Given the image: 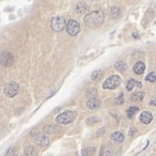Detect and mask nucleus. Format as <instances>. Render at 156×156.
Segmentation results:
<instances>
[{
    "mask_svg": "<svg viewBox=\"0 0 156 156\" xmlns=\"http://www.w3.org/2000/svg\"><path fill=\"white\" fill-rule=\"evenodd\" d=\"M104 13L102 11H93L91 13L87 14L83 18V23L86 24V26L90 28H95V27L101 26L104 23Z\"/></svg>",
    "mask_w": 156,
    "mask_h": 156,
    "instance_id": "nucleus-1",
    "label": "nucleus"
},
{
    "mask_svg": "<svg viewBox=\"0 0 156 156\" xmlns=\"http://www.w3.org/2000/svg\"><path fill=\"white\" fill-rule=\"evenodd\" d=\"M77 112L76 111H72V110H67L64 112L60 113L59 116L56 118V122L58 124H69V123L73 122L76 119Z\"/></svg>",
    "mask_w": 156,
    "mask_h": 156,
    "instance_id": "nucleus-2",
    "label": "nucleus"
},
{
    "mask_svg": "<svg viewBox=\"0 0 156 156\" xmlns=\"http://www.w3.org/2000/svg\"><path fill=\"white\" fill-rule=\"evenodd\" d=\"M67 26V21L62 16H56L53 17L50 21V27L55 32H61Z\"/></svg>",
    "mask_w": 156,
    "mask_h": 156,
    "instance_id": "nucleus-3",
    "label": "nucleus"
},
{
    "mask_svg": "<svg viewBox=\"0 0 156 156\" xmlns=\"http://www.w3.org/2000/svg\"><path fill=\"white\" fill-rule=\"evenodd\" d=\"M120 83H121V77L119 75H112L105 80V83H103V88L107 90H113L118 88Z\"/></svg>",
    "mask_w": 156,
    "mask_h": 156,
    "instance_id": "nucleus-4",
    "label": "nucleus"
},
{
    "mask_svg": "<svg viewBox=\"0 0 156 156\" xmlns=\"http://www.w3.org/2000/svg\"><path fill=\"white\" fill-rule=\"evenodd\" d=\"M18 92H19V86L15 81H10L4 87V94L9 97L15 96V95H17Z\"/></svg>",
    "mask_w": 156,
    "mask_h": 156,
    "instance_id": "nucleus-5",
    "label": "nucleus"
},
{
    "mask_svg": "<svg viewBox=\"0 0 156 156\" xmlns=\"http://www.w3.org/2000/svg\"><path fill=\"white\" fill-rule=\"evenodd\" d=\"M67 31L71 37H75V35H77V34L79 33L80 25L76 20H74V19L69 20V23H67Z\"/></svg>",
    "mask_w": 156,
    "mask_h": 156,
    "instance_id": "nucleus-6",
    "label": "nucleus"
},
{
    "mask_svg": "<svg viewBox=\"0 0 156 156\" xmlns=\"http://www.w3.org/2000/svg\"><path fill=\"white\" fill-rule=\"evenodd\" d=\"M14 62V57L13 55L9 51H4L0 55V64L3 67H11Z\"/></svg>",
    "mask_w": 156,
    "mask_h": 156,
    "instance_id": "nucleus-7",
    "label": "nucleus"
},
{
    "mask_svg": "<svg viewBox=\"0 0 156 156\" xmlns=\"http://www.w3.org/2000/svg\"><path fill=\"white\" fill-rule=\"evenodd\" d=\"M33 141H34V143H37V146H41V148H46V146H49V143H50L49 138L47 136H45V135H41V134L34 135Z\"/></svg>",
    "mask_w": 156,
    "mask_h": 156,
    "instance_id": "nucleus-8",
    "label": "nucleus"
},
{
    "mask_svg": "<svg viewBox=\"0 0 156 156\" xmlns=\"http://www.w3.org/2000/svg\"><path fill=\"white\" fill-rule=\"evenodd\" d=\"M101 106V101H98L96 97H90L89 101L87 102V107L91 110H95L100 108Z\"/></svg>",
    "mask_w": 156,
    "mask_h": 156,
    "instance_id": "nucleus-9",
    "label": "nucleus"
},
{
    "mask_svg": "<svg viewBox=\"0 0 156 156\" xmlns=\"http://www.w3.org/2000/svg\"><path fill=\"white\" fill-rule=\"evenodd\" d=\"M152 120H153L152 113L149 112V111H143L141 113V116H140V121L143 124H149V123L152 122Z\"/></svg>",
    "mask_w": 156,
    "mask_h": 156,
    "instance_id": "nucleus-10",
    "label": "nucleus"
},
{
    "mask_svg": "<svg viewBox=\"0 0 156 156\" xmlns=\"http://www.w3.org/2000/svg\"><path fill=\"white\" fill-rule=\"evenodd\" d=\"M144 71H146V65L143 62L139 61V62H137L135 64V67H134V72L137 74V75H141V74L144 73Z\"/></svg>",
    "mask_w": 156,
    "mask_h": 156,
    "instance_id": "nucleus-11",
    "label": "nucleus"
},
{
    "mask_svg": "<svg viewBox=\"0 0 156 156\" xmlns=\"http://www.w3.org/2000/svg\"><path fill=\"white\" fill-rule=\"evenodd\" d=\"M111 139L114 141V142H123V140H124V136L122 135V133H120V132H114V133L111 135Z\"/></svg>",
    "mask_w": 156,
    "mask_h": 156,
    "instance_id": "nucleus-12",
    "label": "nucleus"
},
{
    "mask_svg": "<svg viewBox=\"0 0 156 156\" xmlns=\"http://www.w3.org/2000/svg\"><path fill=\"white\" fill-rule=\"evenodd\" d=\"M110 14H111V18L116 19V18L120 17V15H121V10L118 7H112L111 10H110Z\"/></svg>",
    "mask_w": 156,
    "mask_h": 156,
    "instance_id": "nucleus-13",
    "label": "nucleus"
},
{
    "mask_svg": "<svg viewBox=\"0 0 156 156\" xmlns=\"http://www.w3.org/2000/svg\"><path fill=\"white\" fill-rule=\"evenodd\" d=\"M135 86H138L140 88V87H141V83H140L139 81H135L134 79H130L128 80V83H127V85H126L127 91H132Z\"/></svg>",
    "mask_w": 156,
    "mask_h": 156,
    "instance_id": "nucleus-14",
    "label": "nucleus"
},
{
    "mask_svg": "<svg viewBox=\"0 0 156 156\" xmlns=\"http://www.w3.org/2000/svg\"><path fill=\"white\" fill-rule=\"evenodd\" d=\"M138 111H139V108H138V107H134V106L130 107L126 111V114H127V116H128V119H132Z\"/></svg>",
    "mask_w": 156,
    "mask_h": 156,
    "instance_id": "nucleus-15",
    "label": "nucleus"
},
{
    "mask_svg": "<svg viewBox=\"0 0 156 156\" xmlns=\"http://www.w3.org/2000/svg\"><path fill=\"white\" fill-rule=\"evenodd\" d=\"M144 97V92L140 91V92H136L135 94H133L130 96V100L132 101H141Z\"/></svg>",
    "mask_w": 156,
    "mask_h": 156,
    "instance_id": "nucleus-16",
    "label": "nucleus"
},
{
    "mask_svg": "<svg viewBox=\"0 0 156 156\" xmlns=\"http://www.w3.org/2000/svg\"><path fill=\"white\" fill-rule=\"evenodd\" d=\"M75 10H76L77 13H79V14H83V12H86L87 10V6L86 3H83V2H80V3H78L75 7Z\"/></svg>",
    "mask_w": 156,
    "mask_h": 156,
    "instance_id": "nucleus-17",
    "label": "nucleus"
},
{
    "mask_svg": "<svg viewBox=\"0 0 156 156\" xmlns=\"http://www.w3.org/2000/svg\"><path fill=\"white\" fill-rule=\"evenodd\" d=\"M114 67H116V69L119 71V72H124L125 69H126V65H125V63H124L123 61H118V62H116Z\"/></svg>",
    "mask_w": 156,
    "mask_h": 156,
    "instance_id": "nucleus-18",
    "label": "nucleus"
},
{
    "mask_svg": "<svg viewBox=\"0 0 156 156\" xmlns=\"http://www.w3.org/2000/svg\"><path fill=\"white\" fill-rule=\"evenodd\" d=\"M44 132L47 134H53L57 132V127L53 126V125H46L44 127Z\"/></svg>",
    "mask_w": 156,
    "mask_h": 156,
    "instance_id": "nucleus-19",
    "label": "nucleus"
},
{
    "mask_svg": "<svg viewBox=\"0 0 156 156\" xmlns=\"http://www.w3.org/2000/svg\"><path fill=\"white\" fill-rule=\"evenodd\" d=\"M25 154L26 155H35V149L33 146H27L26 150H25Z\"/></svg>",
    "mask_w": 156,
    "mask_h": 156,
    "instance_id": "nucleus-20",
    "label": "nucleus"
},
{
    "mask_svg": "<svg viewBox=\"0 0 156 156\" xmlns=\"http://www.w3.org/2000/svg\"><path fill=\"white\" fill-rule=\"evenodd\" d=\"M94 151H95L94 148H86L83 150V155H92Z\"/></svg>",
    "mask_w": 156,
    "mask_h": 156,
    "instance_id": "nucleus-21",
    "label": "nucleus"
},
{
    "mask_svg": "<svg viewBox=\"0 0 156 156\" xmlns=\"http://www.w3.org/2000/svg\"><path fill=\"white\" fill-rule=\"evenodd\" d=\"M101 77H102V71H95V72H93L91 78H92L93 80H97V79H100Z\"/></svg>",
    "mask_w": 156,
    "mask_h": 156,
    "instance_id": "nucleus-22",
    "label": "nucleus"
},
{
    "mask_svg": "<svg viewBox=\"0 0 156 156\" xmlns=\"http://www.w3.org/2000/svg\"><path fill=\"white\" fill-rule=\"evenodd\" d=\"M146 80L150 81V83H155L156 80V76H155V72H152V73H150L148 76H146Z\"/></svg>",
    "mask_w": 156,
    "mask_h": 156,
    "instance_id": "nucleus-23",
    "label": "nucleus"
},
{
    "mask_svg": "<svg viewBox=\"0 0 156 156\" xmlns=\"http://www.w3.org/2000/svg\"><path fill=\"white\" fill-rule=\"evenodd\" d=\"M16 151H17V149H15V148H11V149L8 150L7 155H15V154H16Z\"/></svg>",
    "mask_w": 156,
    "mask_h": 156,
    "instance_id": "nucleus-24",
    "label": "nucleus"
},
{
    "mask_svg": "<svg viewBox=\"0 0 156 156\" xmlns=\"http://www.w3.org/2000/svg\"><path fill=\"white\" fill-rule=\"evenodd\" d=\"M116 104H120V105L124 103V100H123V94H120V96H119V97H116Z\"/></svg>",
    "mask_w": 156,
    "mask_h": 156,
    "instance_id": "nucleus-25",
    "label": "nucleus"
}]
</instances>
